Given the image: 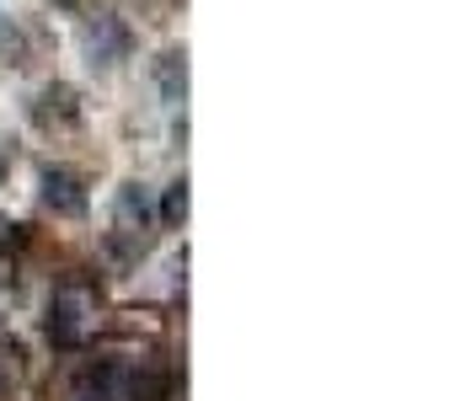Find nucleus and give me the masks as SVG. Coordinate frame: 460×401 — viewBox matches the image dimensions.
Wrapping results in <instances>:
<instances>
[{
    "mask_svg": "<svg viewBox=\"0 0 460 401\" xmlns=\"http://www.w3.org/2000/svg\"><path fill=\"white\" fill-rule=\"evenodd\" d=\"M113 214H118V231H123V236H139V247H145V225H150V193H145L139 182H123V187H118Z\"/></svg>",
    "mask_w": 460,
    "mask_h": 401,
    "instance_id": "5",
    "label": "nucleus"
},
{
    "mask_svg": "<svg viewBox=\"0 0 460 401\" xmlns=\"http://www.w3.org/2000/svg\"><path fill=\"white\" fill-rule=\"evenodd\" d=\"M16 48H22V27L0 11V54H16Z\"/></svg>",
    "mask_w": 460,
    "mask_h": 401,
    "instance_id": "9",
    "label": "nucleus"
},
{
    "mask_svg": "<svg viewBox=\"0 0 460 401\" xmlns=\"http://www.w3.org/2000/svg\"><path fill=\"white\" fill-rule=\"evenodd\" d=\"M182 220H188V177H177V182L161 193V225H166V231H182Z\"/></svg>",
    "mask_w": 460,
    "mask_h": 401,
    "instance_id": "8",
    "label": "nucleus"
},
{
    "mask_svg": "<svg viewBox=\"0 0 460 401\" xmlns=\"http://www.w3.org/2000/svg\"><path fill=\"white\" fill-rule=\"evenodd\" d=\"M32 118H38L43 129H75V124H81V97H75V86H65V81L43 86L38 102H32Z\"/></svg>",
    "mask_w": 460,
    "mask_h": 401,
    "instance_id": "4",
    "label": "nucleus"
},
{
    "mask_svg": "<svg viewBox=\"0 0 460 401\" xmlns=\"http://www.w3.org/2000/svg\"><path fill=\"white\" fill-rule=\"evenodd\" d=\"M22 241H27V231H22L16 220H5V214H0V252H11V247H22Z\"/></svg>",
    "mask_w": 460,
    "mask_h": 401,
    "instance_id": "10",
    "label": "nucleus"
},
{
    "mask_svg": "<svg viewBox=\"0 0 460 401\" xmlns=\"http://www.w3.org/2000/svg\"><path fill=\"white\" fill-rule=\"evenodd\" d=\"M86 332H92V294L70 283V289H59L49 300V343L65 348V353H75L86 343Z\"/></svg>",
    "mask_w": 460,
    "mask_h": 401,
    "instance_id": "1",
    "label": "nucleus"
},
{
    "mask_svg": "<svg viewBox=\"0 0 460 401\" xmlns=\"http://www.w3.org/2000/svg\"><path fill=\"white\" fill-rule=\"evenodd\" d=\"M0 177H5V161H0Z\"/></svg>",
    "mask_w": 460,
    "mask_h": 401,
    "instance_id": "11",
    "label": "nucleus"
},
{
    "mask_svg": "<svg viewBox=\"0 0 460 401\" xmlns=\"http://www.w3.org/2000/svg\"><path fill=\"white\" fill-rule=\"evenodd\" d=\"M86 54H92L97 70H113L118 59L128 54V27L118 16H92L86 22Z\"/></svg>",
    "mask_w": 460,
    "mask_h": 401,
    "instance_id": "3",
    "label": "nucleus"
},
{
    "mask_svg": "<svg viewBox=\"0 0 460 401\" xmlns=\"http://www.w3.org/2000/svg\"><path fill=\"white\" fill-rule=\"evenodd\" d=\"M43 209L49 214H59V220H81L86 214V187H81V177L75 171H65V166H49L43 171Z\"/></svg>",
    "mask_w": 460,
    "mask_h": 401,
    "instance_id": "2",
    "label": "nucleus"
},
{
    "mask_svg": "<svg viewBox=\"0 0 460 401\" xmlns=\"http://www.w3.org/2000/svg\"><path fill=\"white\" fill-rule=\"evenodd\" d=\"M123 397H128V401H166V397H172V375H166V370H155V364L128 370V375H123Z\"/></svg>",
    "mask_w": 460,
    "mask_h": 401,
    "instance_id": "7",
    "label": "nucleus"
},
{
    "mask_svg": "<svg viewBox=\"0 0 460 401\" xmlns=\"http://www.w3.org/2000/svg\"><path fill=\"white\" fill-rule=\"evenodd\" d=\"M155 81H161V97L166 102H188V54L182 48H166L155 59Z\"/></svg>",
    "mask_w": 460,
    "mask_h": 401,
    "instance_id": "6",
    "label": "nucleus"
}]
</instances>
